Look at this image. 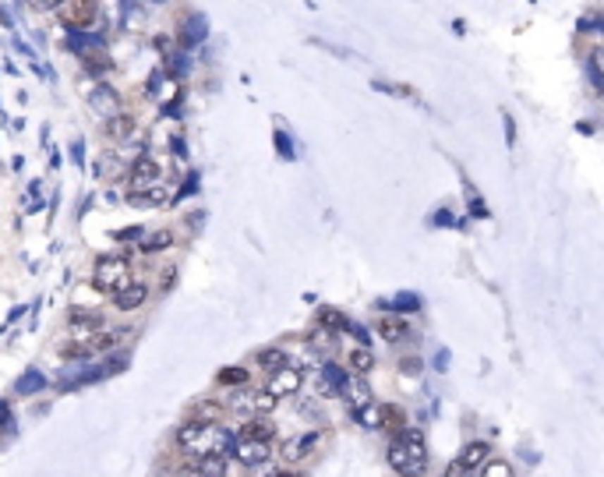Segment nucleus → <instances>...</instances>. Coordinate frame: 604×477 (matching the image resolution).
I'll use <instances>...</instances> for the list:
<instances>
[{
	"mask_svg": "<svg viewBox=\"0 0 604 477\" xmlns=\"http://www.w3.org/2000/svg\"><path fill=\"white\" fill-rule=\"evenodd\" d=\"M159 177H163L159 163L149 159V156H142V159L131 166V173H128V187H131V191H149L152 184H159Z\"/></svg>",
	"mask_w": 604,
	"mask_h": 477,
	"instance_id": "423d86ee",
	"label": "nucleus"
},
{
	"mask_svg": "<svg viewBox=\"0 0 604 477\" xmlns=\"http://www.w3.org/2000/svg\"><path fill=\"white\" fill-rule=\"evenodd\" d=\"M145 297H149V287H145V283H135V280H128L121 290H113V304H117L121 311H135V308H142V304H145Z\"/></svg>",
	"mask_w": 604,
	"mask_h": 477,
	"instance_id": "1a4fd4ad",
	"label": "nucleus"
},
{
	"mask_svg": "<svg viewBox=\"0 0 604 477\" xmlns=\"http://www.w3.org/2000/svg\"><path fill=\"white\" fill-rule=\"evenodd\" d=\"M276 477H293V473H276Z\"/></svg>",
	"mask_w": 604,
	"mask_h": 477,
	"instance_id": "f704fd0d",
	"label": "nucleus"
},
{
	"mask_svg": "<svg viewBox=\"0 0 604 477\" xmlns=\"http://www.w3.org/2000/svg\"><path fill=\"white\" fill-rule=\"evenodd\" d=\"M481 466H484V477H516L505 459H484Z\"/></svg>",
	"mask_w": 604,
	"mask_h": 477,
	"instance_id": "b1692460",
	"label": "nucleus"
},
{
	"mask_svg": "<svg viewBox=\"0 0 604 477\" xmlns=\"http://www.w3.org/2000/svg\"><path fill=\"white\" fill-rule=\"evenodd\" d=\"M230 456H237V463H244V466H258V463H269V456H272V449H269V442H254V438H240V442H233V449H230Z\"/></svg>",
	"mask_w": 604,
	"mask_h": 477,
	"instance_id": "6e6552de",
	"label": "nucleus"
},
{
	"mask_svg": "<svg viewBox=\"0 0 604 477\" xmlns=\"http://www.w3.org/2000/svg\"><path fill=\"white\" fill-rule=\"evenodd\" d=\"M57 4H61V0H29V8H36V11H50Z\"/></svg>",
	"mask_w": 604,
	"mask_h": 477,
	"instance_id": "473e14b6",
	"label": "nucleus"
},
{
	"mask_svg": "<svg viewBox=\"0 0 604 477\" xmlns=\"http://www.w3.org/2000/svg\"><path fill=\"white\" fill-rule=\"evenodd\" d=\"M488 456H491L488 442H470V445L463 449V456H460V463H456V466H463V470H477Z\"/></svg>",
	"mask_w": 604,
	"mask_h": 477,
	"instance_id": "2eb2a0df",
	"label": "nucleus"
},
{
	"mask_svg": "<svg viewBox=\"0 0 604 477\" xmlns=\"http://www.w3.org/2000/svg\"><path fill=\"white\" fill-rule=\"evenodd\" d=\"M43 385H47V378H43L39 371H25V375L15 382V392H18V396H32V392H39Z\"/></svg>",
	"mask_w": 604,
	"mask_h": 477,
	"instance_id": "412c9836",
	"label": "nucleus"
},
{
	"mask_svg": "<svg viewBox=\"0 0 604 477\" xmlns=\"http://www.w3.org/2000/svg\"><path fill=\"white\" fill-rule=\"evenodd\" d=\"M276 403H279V396H272V392H254V389H240V392H233V399H230V407L233 410H240V414H272L276 410Z\"/></svg>",
	"mask_w": 604,
	"mask_h": 477,
	"instance_id": "20e7f679",
	"label": "nucleus"
},
{
	"mask_svg": "<svg viewBox=\"0 0 604 477\" xmlns=\"http://www.w3.org/2000/svg\"><path fill=\"white\" fill-rule=\"evenodd\" d=\"M177 442H180V449H187L195 456H230V449H233V435L223 431L216 421H187L177 431Z\"/></svg>",
	"mask_w": 604,
	"mask_h": 477,
	"instance_id": "f257e3e1",
	"label": "nucleus"
},
{
	"mask_svg": "<svg viewBox=\"0 0 604 477\" xmlns=\"http://www.w3.org/2000/svg\"><path fill=\"white\" fill-rule=\"evenodd\" d=\"M378 428L382 431H403L407 428V417L400 407H378Z\"/></svg>",
	"mask_w": 604,
	"mask_h": 477,
	"instance_id": "a211bd4d",
	"label": "nucleus"
},
{
	"mask_svg": "<svg viewBox=\"0 0 604 477\" xmlns=\"http://www.w3.org/2000/svg\"><path fill=\"white\" fill-rule=\"evenodd\" d=\"M128 283V259L124 255H103L92 269V287L96 290H121Z\"/></svg>",
	"mask_w": 604,
	"mask_h": 477,
	"instance_id": "7ed1b4c3",
	"label": "nucleus"
},
{
	"mask_svg": "<svg viewBox=\"0 0 604 477\" xmlns=\"http://www.w3.org/2000/svg\"><path fill=\"white\" fill-rule=\"evenodd\" d=\"M96 166H99V177H113V173L121 170V163H117V156H103V159H99Z\"/></svg>",
	"mask_w": 604,
	"mask_h": 477,
	"instance_id": "c85d7f7f",
	"label": "nucleus"
},
{
	"mask_svg": "<svg viewBox=\"0 0 604 477\" xmlns=\"http://www.w3.org/2000/svg\"><path fill=\"white\" fill-rule=\"evenodd\" d=\"M319 322H326V326H347V318H340L333 308H322L319 311Z\"/></svg>",
	"mask_w": 604,
	"mask_h": 477,
	"instance_id": "7c9ffc66",
	"label": "nucleus"
},
{
	"mask_svg": "<svg viewBox=\"0 0 604 477\" xmlns=\"http://www.w3.org/2000/svg\"><path fill=\"white\" fill-rule=\"evenodd\" d=\"M247 382V371L244 368H226L219 371V385H244Z\"/></svg>",
	"mask_w": 604,
	"mask_h": 477,
	"instance_id": "393cba45",
	"label": "nucleus"
},
{
	"mask_svg": "<svg viewBox=\"0 0 604 477\" xmlns=\"http://www.w3.org/2000/svg\"><path fill=\"white\" fill-rule=\"evenodd\" d=\"M354 414H357V421L364 424V428H378V403H364V407H354Z\"/></svg>",
	"mask_w": 604,
	"mask_h": 477,
	"instance_id": "5701e85b",
	"label": "nucleus"
},
{
	"mask_svg": "<svg viewBox=\"0 0 604 477\" xmlns=\"http://www.w3.org/2000/svg\"><path fill=\"white\" fill-rule=\"evenodd\" d=\"M254 361H258V364H261V371H269V375H272V371H279L283 364H290V361H286V354H283L279 347H265V350H258V354H254Z\"/></svg>",
	"mask_w": 604,
	"mask_h": 477,
	"instance_id": "f3484780",
	"label": "nucleus"
},
{
	"mask_svg": "<svg viewBox=\"0 0 604 477\" xmlns=\"http://www.w3.org/2000/svg\"><path fill=\"white\" fill-rule=\"evenodd\" d=\"M240 438H254V442H272V438H276V424H272V421H269L265 414H258V417H251V421L244 424Z\"/></svg>",
	"mask_w": 604,
	"mask_h": 477,
	"instance_id": "f8f14e48",
	"label": "nucleus"
},
{
	"mask_svg": "<svg viewBox=\"0 0 604 477\" xmlns=\"http://www.w3.org/2000/svg\"><path fill=\"white\" fill-rule=\"evenodd\" d=\"M202 473H205V477H223V459H219V456H205Z\"/></svg>",
	"mask_w": 604,
	"mask_h": 477,
	"instance_id": "cd10ccee",
	"label": "nucleus"
},
{
	"mask_svg": "<svg viewBox=\"0 0 604 477\" xmlns=\"http://www.w3.org/2000/svg\"><path fill=\"white\" fill-rule=\"evenodd\" d=\"M389 466L400 473V477H421L428 470V445H424V435L417 428H403V435L389 445Z\"/></svg>",
	"mask_w": 604,
	"mask_h": 477,
	"instance_id": "f03ea898",
	"label": "nucleus"
},
{
	"mask_svg": "<svg viewBox=\"0 0 604 477\" xmlns=\"http://www.w3.org/2000/svg\"><path fill=\"white\" fill-rule=\"evenodd\" d=\"M135 131V120L128 117V113H113V117H106V135L110 138H128Z\"/></svg>",
	"mask_w": 604,
	"mask_h": 477,
	"instance_id": "6ab92c4d",
	"label": "nucleus"
},
{
	"mask_svg": "<svg viewBox=\"0 0 604 477\" xmlns=\"http://www.w3.org/2000/svg\"><path fill=\"white\" fill-rule=\"evenodd\" d=\"M300 382H304L300 368H297V364H283L279 371H272V378H269L265 392H272V396H290V392H297V389H300Z\"/></svg>",
	"mask_w": 604,
	"mask_h": 477,
	"instance_id": "0eeeda50",
	"label": "nucleus"
},
{
	"mask_svg": "<svg viewBox=\"0 0 604 477\" xmlns=\"http://www.w3.org/2000/svg\"><path fill=\"white\" fill-rule=\"evenodd\" d=\"M396 308H400V311H417L421 301H417L414 294H400V297H396Z\"/></svg>",
	"mask_w": 604,
	"mask_h": 477,
	"instance_id": "c756f323",
	"label": "nucleus"
},
{
	"mask_svg": "<svg viewBox=\"0 0 604 477\" xmlns=\"http://www.w3.org/2000/svg\"><path fill=\"white\" fill-rule=\"evenodd\" d=\"M68 322H71L75 329H92V333H96V329L103 326V315L92 311V308H75V311L68 315Z\"/></svg>",
	"mask_w": 604,
	"mask_h": 477,
	"instance_id": "dca6fc26",
	"label": "nucleus"
},
{
	"mask_svg": "<svg viewBox=\"0 0 604 477\" xmlns=\"http://www.w3.org/2000/svg\"><path fill=\"white\" fill-rule=\"evenodd\" d=\"M4 417H8V403L0 399V424H4Z\"/></svg>",
	"mask_w": 604,
	"mask_h": 477,
	"instance_id": "72a5a7b5",
	"label": "nucleus"
},
{
	"mask_svg": "<svg viewBox=\"0 0 604 477\" xmlns=\"http://www.w3.org/2000/svg\"><path fill=\"white\" fill-rule=\"evenodd\" d=\"M322 375H326V382H329V389H333V392H347V385H350V371H343V368H336V364H326V368H322Z\"/></svg>",
	"mask_w": 604,
	"mask_h": 477,
	"instance_id": "aec40b11",
	"label": "nucleus"
},
{
	"mask_svg": "<svg viewBox=\"0 0 604 477\" xmlns=\"http://www.w3.org/2000/svg\"><path fill=\"white\" fill-rule=\"evenodd\" d=\"M89 99H92V110H96L99 117H113V113H121V99H117V92H113V89H106V85H96V92H92Z\"/></svg>",
	"mask_w": 604,
	"mask_h": 477,
	"instance_id": "9b49d317",
	"label": "nucleus"
},
{
	"mask_svg": "<svg viewBox=\"0 0 604 477\" xmlns=\"http://www.w3.org/2000/svg\"><path fill=\"white\" fill-rule=\"evenodd\" d=\"M319 442H322V435H319V431H312V435H300V438H290V442L283 445V459H290V463H293V459H304V456H308V452H312Z\"/></svg>",
	"mask_w": 604,
	"mask_h": 477,
	"instance_id": "9d476101",
	"label": "nucleus"
},
{
	"mask_svg": "<svg viewBox=\"0 0 604 477\" xmlns=\"http://www.w3.org/2000/svg\"><path fill=\"white\" fill-rule=\"evenodd\" d=\"M195 414H198V421H219L223 417V407L219 403H198Z\"/></svg>",
	"mask_w": 604,
	"mask_h": 477,
	"instance_id": "bb28decb",
	"label": "nucleus"
},
{
	"mask_svg": "<svg viewBox=\"0 0 604 477\" xmlns=\"http://www.w3.org/2000/svg\"><path fill=\"white\" fill-rule=\"evenodd\" d=\"M170 244H173V233H166V230H159L156 237H149V241H145L142 248H145V252H159V248H170Z\"/></svg>",
	"mask_w": 604,
	"mask_h": 477,
	"instance_id": "a878e982",
	"label": "nucleus"
},
{
	"mask_svg": "<svg viewBox=\"0 0 604 477\" xmlns=\"http://www.w3.org/2000/svg\"><path fill=\"white\" fill-rule=\"evenodd\" d=\"M347 368H350L357 378H368V371L375 368V354H371L368 347H357V350H350V357H347Z\"/></svg>",
	"mask_w": 604,
	"mask_h": 477,
	"instance_id": "4468645a",
	"label": "nucleus"
},
{
	"mask_svg": "<svg viewBox=\"0 0 604 477\" xmlns=\"http://www.w3.org/2000/svg\"><path fill=\"white\" fill-rule=\"evenodd\" d=\"M57 11L68 29H85L96 22V0H61Z\"/></svg>",
	"mask_w": 604,
	"mask_h": 477,
	"instance_id": "39448f33",
	"label": "nucleus"
},
{
	"mask_svg": "<svg viewBox=\"0 0 604 477\" xmlns=\"http://www.w3.org/2000/svg\"><path fill=\"white\" fill-rule=\"evenodd\" d=\"M131 205H138V209H149V205H159L163 202V191H131V198H128Z\"/></svg>",
	"mask_w": 604,
	"mask_h": 477,
	"instance_id": "4be33fe9",
	"label": "nucleus"
},
{
	"mask_svg": "<svg viewBox=\"0 0 604 477\" xmlns=\"http://www.w3.org/2000/svg\"><path fill=\"white\" fill-rule=\"evenodd\" d=\"M400 371H403V375H417V371H421V361H417V357H410V361L403 357V361H400Z\"/></svg>",
	"mask_w": 604,
	"mask_h": 477,
	"instance_id": "2f4dec72",
	"label": "nucleus"
},
{
	"mask_svg": "<svg viewBox=\"0 0 604 477\" xmlns=\"http://www.w3.org/2000/svg\"><path fill=\"white\" fill-rule=\"evenodd\" d=\"M378 336L386 340V343H403V340H410V326H407V318H382L378 322Z\"/></svg>",
	"mask_w": 604,
	"mask_h": 477,
	"instance_id": "ddd939ff",
	"label": "nucleus"
}]
</instances>
